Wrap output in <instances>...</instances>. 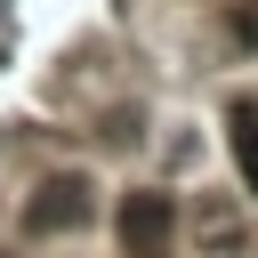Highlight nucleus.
<instances>
[{
    "instance_id": "nucleus-2",
    "label": "nucleus",
    "mask_w": 258,
    "mask_h": 258,
    "mask_svg": "<svg viewBox=\"0 0 258 258\" xmlns=\"http://www.w3.org/2000/svg\"><path fill=\"white\" fill-rule=\"evenodd\" d=\"M177 242V202L169 194H129L121 202V250L129 258H169Z\"/></svg>"
},
{
    "instance_id": "nucleus-3",
    "label": "nucleus",
    "mask_w": 258,
    "mask_h": 258,
    "mask_svg": "<svg viewBox=\"0 0 258 258\" xmlns=\"http://www.w3.org/2000/svg\"><path fill=\"white\" fill-rule=\"evenodd\" d=\"M234 161H242V185L258 194V113H234Z\"/></svg>"
},
{
    "instance_id": "nucleus-1",
    "label": "nucleus",
    "mask_w": 258,
    "mask_h": 258,
    "mask_svg": "<svg viewBox=\"0 0 258 258\" xmlns=\"http://www.w3.org/2000/svg\"><path fill=\"white\" fill-rule=\"evenodd\" d=\"M97 218V185L89 177H48L32 202H24V226L32 234H73V226H89Z\"/></svg>"
}]
</instances>
